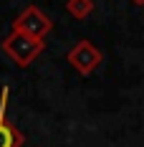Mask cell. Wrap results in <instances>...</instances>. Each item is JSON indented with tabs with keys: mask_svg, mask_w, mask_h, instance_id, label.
Masks as SVG:
<instances>
[{
	"mask_svg": "<svg viewBox=\"0 0 144 147\" xmlns=\"http://www.w3.org/2000/svg\"><path fill=\"white\" fill-rule=\"evenodd\" d=\"M46 51V41H35L30 36H23L18 30H10L3 38V53L18 66H30Z\"/></svg>",
	"mask_w": 144,
	"mask_h": 147,
	"instance_id": "cell-1",
	"label": "cell"
},
{
	"mask_svg": "<svg viewBox=\"0 0 144 147\" xmlns=\"http://www.w3.org/2000/svg\"><path fill=\"white\" fill-rule=\"evenodd\" d=\"M51 28H53V20H51L38 5H25L23 13L13 20V28L10 30H18V33H23V36L35 38V41H46V36L51 33Z\"/></svg>",
	"mask_w": 144,
	"mask_h": 147,
	"instance_id": "cell-2",
	"label": "cell"
},
{
	"mask_svg": "<svg viewBox=\"0 0 144 147\" xmlns=\"http://www.w3.org/2000/svg\"><path fill=\"white\" fill-rule=\"evenodd\" d=\"M101 59H104L101 51L91 43V41H86V38L76 41V43L71 46V51H68V56H66V61L71 63V69H76L81 76L94 74V71H96V66L101 63Z\"/></svg>",
	"mask_w": 144,
	"mask_h": 147,
	"instance_id": "cell-3",
	"label": "cell"
},
{
	"mask_svg": "<svg viewBox=\"0 0 144 147\" xmlns=\"http://www.w3.org/2000/svg\"><path fill=\"white\" fill-rule=\"evenodd\" d=\"M8 99H10V89L3 86L0 91V147H23L25 134L8 119Z\"/></svg>",
	"mask_w": 144,
	"mask_h": 147,
	"instance_id": "cell-4",
	"label": "cell"
},
{
	"mask_svg": "<svg viewBox=\"0 0 144 147\" xmlns=\"http://www.w3.org/2000/svg\"><path fill=\"white\" fill-rule=\"evenodd\" d=\"M94 8H96L94 0H66V10L76 20H86L88 15L94 13Z\"/></svg>",
	"mask_w": 144,
	"mask_h": 147,
	"instance_id": "cell-5",
	"label": "cell"
},
{
	"mask_svg": "<svg viewBox=\"0 0 144 147\" xmlns=\"http://www.w3.org/2000/svg\"><path fill=\"white\" fill-rule=\"evenodd\" d=\"M131 3H134V5H144V0H131Z\"/></svg>",
	"mask_w": 144,
	"mask_h": 147,
	"instance_id": "cell-6",
	"label": "cell"
}]
</instances>
